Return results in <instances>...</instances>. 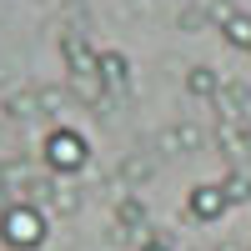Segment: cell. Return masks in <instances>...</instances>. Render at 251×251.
Returning <instances> with one entry per match:
<instances>
[{"instance_id": "obj_11", "label": "cell", "mask_w": 251, "mask_h": 251, "mask_svg": "<svg viewBox=\"0 0 251 251\" xmlns=\"http://www.w3.org/2000/svg\"><path fill=\"white\" fill-rule=\"evenodd\" d=\"M221 191H226V201H231V206H241V201H251V176H226L221 181Z\"/></svg>"}, {"instance_id": "obj_6", "label": "cell", "mask_w": 251, "mask_h": 251, "mask_svg": "<svg viewBox=\"0 0 251 251\" xmlns=\"http://www.w3.org/2000/svg\"><path fill=\"white\" fill-rule=\"evenodd\" d=\"M100 80H106V91H126L131 86V60H126L121 50H100Z\"/></svg>"}, {"instance_id": "obj_8", "label": "cell", "mask_w": 251, "mask_h": 251, "mask_svg": "<svg viewBox=\"0 0 251 251\" xmlns=\"http://www.w3.org/2000/svg\"><path fill=\"white\" fill-rule=\"evenodd\" d=\"M221 40H226V46H236V50H251V15L236 10V15L221 25Z\"/></svg>"}, {"instance_id": "obj_16", "label": "cell", "mask_w": 251, "mask_h": 251, "mask_svg": "<svg viewBox=\"0 0 251 251\" xmlns=\"http://www.w3.org/2000/svg\"><path fill=\"white\" fill-rule=\"evenodd\" d=\"M136 251H171V241H166V236H146Z\"/></svg>"}, {"instance_id": "obj_7", "label": "cell", "mask_w": 251, "mask_h": 251, "mask_svg": "<svg viewBox=\"0 0 251 251\" xmlns=\"http://www.w3.org/2000/svg\"><path fill=\"white\" fill-rule=\"evenodd\" d=\"M186 91H191L196 100L221 96V75H216V66H191V71H186Z\"/></svg>"}, {"instance_id": "obj_10", "label": "cell", "mask_w": 251, "mask_h": 251, "mask_svg": "<svg viewBox=\"0 0 251 251\" xmlns=\"http://www.w3.org/2000/svg\"><path fill=\"white\" fill-rule=\"evenodd\" d=\"M35 100H40V116H66V106H71V100H66V91H60V86H40L35 91Z\"/></svg>"}, {"instance_id": "obj_1", "label": "cell", "mask_w": 251, "mask_h": 251, "mask_svg": "<svg viewBox=\"0 0 251 251\" xmlns=\"http://www.w3.org/2000/svg\"><path fill=\"white\" fill-rule=\"evenodd\" d=\"M50 236V221L35 201H15L0 211V246L5 251H40Z\"/></svg>"}, {"instance_id": "obj_9", "label": "cell", "mask_w": 251, "mask_h": 251, "mask_svg": "<svg viewBox=\"0 0 251 251\" xmlns=\"http://www.w3.org/2000/svg\"><path fill=\"white\" fill-rule=\"evenodd\" d=\"M116 221H121V231L131 236V226H146V206H141L136 196H121V201H116Z\"/></svg>"}, {"instance_id": "obj_2", "label": "cell", "mask_w": 251, "mask_h": 251, "mask_svg": "<svg viewBox=\"0 0 251 251\" xmlns=\"http://www.w3.org/2000/svg\"><path fill=\"white\" fill-rule=\"evenodd\" d=\"M40 161H46L50 176H75L91 161V141L80 131H71V126H50L46 141H40Z\"/></svg>"}, {"instance_id": "obj_13", "label": "cell", "mask_w": 251, "mask_h": 251, "mask_svg": "<svg viewBox=\"0 0 251 251\" xmlns=\"http://www.w3.org/2000/svg\"><path fill=\"white\" fill-rule=\"evenodd\" d=\"M46 201L55 206V211H66V216H71L75 206H80V196H75V191H60V186H50V196H46Z\"/></svg>"}, {"instance_id": "obj_3", "label": "cell", "mask_w": 251, "mask_h": 251, "mask_svg": "<svg viewBox=\"0 0 251 251\" xmlns=\"http://www.w3.org/2000/svg\"><path fill=\"white\" fill-rule=\"evenodd\" d=\"M226 191H221V181H201V186H191V196H186V216L191 221H201V226H211V221H221L226 216Z\"/></svg>"}, {"instance_id": "obj_15", "label": "cell", "mask_w": 251, "mask_h": 251, "mask_svg": "<svg viewBox=\"0 0 251 251\" xmlns=\"http://www.w3.org/2000/svg\"><path fill=\"white\" fill-rule=\"evenodd\" d=\"M176 25H181L186 35H191V30H201V25H206V10H181V15H176Z\"/></svg>"}, {"instance_id": "obj_12", "label": "cell", "mask_w": 251, "mask_h": 251, "mask_svg": "<svg viewBox=\"0 0 251 251\" xmlns=\"http://www.w3.org/2000/svg\"><path fill=\"white\" fill-rule=\"evenodd\" d=\"M5 111H10L15 121H25V116H40V100H35V91H25V96H10Z\"/></svg>"}, {"instance_id": "obj_14", "label": "cell", "mask_w": 251, "mask_h": 251, "mask_svg": "<svg viewBox=\"0 0 251 251\" xmlns=\"http://www.w3.org/2000/svg\"><path fill=\"white\" fill-rule=\"evenodd\" d=\"M206 15H211V20H216V30H221L226 20L236 15V5H231V0H211V5H206Z\"/></svg>"}, {"instance_id": "obj_5", "label": "cell", "mask_w": 251, "mask_h": 251, "mask_svg": "<svg viewBox=\"0 0 251 251\" xmlns=\"http://www.w3.org/2000/svg\"><path fill=\"white\" fill-rule=\"evenodd\" d=\"M60 55H66L71 80H75V75H100V71H96V66H100V50H91L80 35H66V40H60Z\"/></svg>"}, {"instance_id": "obj_4", "label": "cell", "mask_w": 251, "mask_h": 251, "mask_svg": "<svg viewBox=\"0 0 251 251\" xmlns=\"http://www.w3.org/2000/svg\"><path fill=\"white\" fill-rule=\"evenodd\" d=\"M156 146H161V151H176V156H191V151L206 146V131L196 121H176V126H166V131L156 136Z\"/></svg>"}]
</instances>
